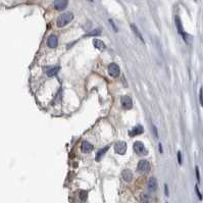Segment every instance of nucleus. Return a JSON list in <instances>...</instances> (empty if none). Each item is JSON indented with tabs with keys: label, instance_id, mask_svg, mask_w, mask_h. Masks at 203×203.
I'll use <instances>...</instances> for the list:
<instances>
[{
	"label": "nucleus",
	"instance_id": "cd10ccee",
	"mask_svg": "<svg viewBox=\"0 0 203 203\" xmlns=\"http://www.w3.org/2000/svg\"><path fill=\"white\" fill-rule=\"evenodd\" d=\"M195 1H197V0H195Z\"/></svg>",
	"mask_w": 203,
	"mask_h": 203
},
{
	"label": "nucleus",
	"instance_id": "6e6552de",
	"mask_svg": "<svg viewBox=\"0 0 203 203\" xmlns=\"http://www.w3.org/2000/svg\"><path fill=\"white\" fill-rule=\"evenodd\" d=\"M120 103H122V106L124 109H131L133 106L132 98L130 96H122V99H120Z\"/></svg>",
	"mask_w": 203,
	"mask_h": 203
},
{
	"label": "nucleus",
	"instance_id": "a878e982",
	"mask_svg": "<svg viewBox=\"0 0 203 203\" xmlns=\"http://www.w3.org/2000/svg\"><path fill=\"white\" fill-rule=\"evenodd\" d=\"M109 23L111 24V26H112V28H113V30H114V31H117V29H116V28L114 27V25H113V23H112V21H109Z\"/></svg>",
	"mask_w": 203,
	"mask_h": 203
},
{
	"label": "nucleus",
	"instance_id": "bb28decb",
	"mask_svg": "<svg viewBox=\"0 0 203 203\" xmlns=\"http://www.w3.org/2000/svg\"><path fill=\"white\" fill-rule=\"evenodd\" d=\"M165 194H166V196H168V185H165Z\"/></svg>",
	"mask_w": 203,
	"mask_h": 203
},
{
	"label": "nucleus",
	"instance_id": "393cba45",
	"mask_svg": "<svg viewBox=\"0 0 203 203\" xmlns=\"http://www.w3.org/2000/svg\"><path fill=\"white\" fill-rule=\"evenodd\" d=\"M152 129H153V134L155 137H158V134H157V129L155 128L154 126H152Z\"/></svg>",
	"mask_w": 203,
	"mask_h": 203
},
{
	"label": "nucleus",
	"instance_id": "f8f14e48",
	"mask_svg": "<svg viewBox=\"0 0 203 203\" xmlns=\"http://www.w3.org/2000/svg\"><path fill=\"white\" fill-rule=\"evenodd\" d=\"M81 150L84 153H89V152H91L93 150V146L88 141H83V143L81 145Z\"/></svg>",
	"mask_w": 203,
	"mask_h": 203
},
{
	"label": "nucleus",
	"instance_id": "20e7f679",
	"mask_svg": "<svg viewBox=\"0 0 203 203\" xmlns=\"http://www.w3.org/2000/svg\"><path fill=\"white\" fill-rule=\"evenodd\" d=\"M114 151H115V153L120 154V155H124L127 152L126 142H122V141L116 142V143L114 144Z\"/></svg>",
	"mask_w": 203,
	"mask_h": 203
},
{
	"label": "nucleus",
	"instance_id": "412c9836",
	"mask_svg": "<svg viewBox=\"0 0 203 203\" xmlns=\"http://www.w3.org/2000/svg\"><path fill=\"white\" fill-rule=\"evenodd\" d=\"M100 33H101V30H100V29H96V30H94V31L90 32V33L88 34V36H95V35H99Z\"/></svg>",
	"mask_w": 203,
	"mask_h": 203
},
{
	"label": "nucleus",
	"instance_id": "4be33fe9",
	"mask_svg": "<svg viewBox=\"0 0 203 203\" xmlns=\"http://www.w3.org/2000/svg\"><path fill=\"white\" fill-rule=\"evenodd\" d=\"M195 191H196V194L198 195V198H199V200H202V195H201L200 191H199V188H198V186H195Z\"/></svg>",
	"mask_w": 203,
	"mask_h": 203
},
{
	"label": "nucleus",
	"instance_id": "423d86ee",
	"mask_svg": "<svg viewBox=\"0 0 203 203\" xmlns=\"http://www.w3.org/2000/svg\"><path fill=\"white\" fill-rule=\"evenodd\" d=\"M108 73H109V75L111 76V77H118L120 73V66L116 63H114V62H112V63H110L109 66H108Z\"/></svg>",
	"mask_w": 203,
	"mask_h": 203
},
{
	"label": "nucleus",
	"instance_id": "4468645a",
	"mask_svg": "<svg viewBox=\"0 0 203 203\" xmlns=\"http://www.w3.org/2000/svg\"><path fill=\"white\" fill-rule=\"evenodd\" d=\"M122 179H124L126 182H131L133 179V174L130 170H122Z\"/></svg>",
	"mask_w": 203,
	"mask_h": 203
},
{
	"label": "nucleus",
	"instance_id": "aec40b11",
	"mask_svg": "<svg viewBox=\"0 0 203 203\" xmlns=\"http://www.w3.org/2000/svg\"><path fill=\"white\" fill-rule=\"evenodd\" d=\"M199 101H200L201 106L203 107V87L200 88V92H199Z\"/></svg>",
	"mask_w": 203,
	"mask_h": 203
},
{
	"label": "nucleus",
	"instance_id": "9b49d317",
	"mask_svg": "<svg viewBox=\"0 0 203 203\" xmlns=\"http://www.w3.org/2000/svg\"><path fill=\"white\" fill-rule=\"evenodd\" d=\"M58 44V39L55 35H50L47 39V45L50 48H55Z\"/></svg>",
	"mask_w": 203,
	"mask_h": 203
},
{
	"label": "nucleus",
	"instance_id": "6ab92c4d",
	"mask_svg": "<svg viewBox=\"0 0 203 203\" xmlns=\"http://www.w3.org/2000/svg\"><path fill=\"white\" fill-rule=\"evenodd\" d=\"M141 201H142V203H149V196L148 195H146V194H142L141 195Z\"/></svg>",
	"mask_w": 203,
	"mask_h": 203
},
{
	"label": "nucleus",
	"instance_id": "ddd939ff",
	"mask_svg": "<svg viewBox=\"0 0 203 203\" xmlns=\"http://www.w3.org/2000/svg\"><path fill=\"white\" fill-rule=\"evenodd\" d=\"M58 71H59V66H49V67H46L45 69L46 75L49 76V77L55 76L58 73Z\"/></svg>",
	"mask_w": 203,
	"mask_h": 203
},
{
	"label": "nucleus",
	"instance_id": "dca6fc26",
	"mask_svg": "<svg viewBox=\"0 0 203 203\" xmlns=\"http://www.w3.org/2000/svg\"><path fill=\"white\" fill-rule=\"evenodd\" d=\"M108 148H109V146H105V147H103L102 149H100L99 151L97 152V154H96V157H95L96 161H99V160L101 159L102 156L106 153V151H108Z\"/></svg>",
	"mask_w": 203,
	"mask_h": 203
},
{
	"label": "nucleus",
	"instance_id": "5701e85b",
	"mask_svg": "<svg viewBox=\"0 0 203 203\" xmlns=\"http://www.w3.org/2000/svg\"><path fill=\"white\" fill-rule=\"evenodd\" d=\"M195 172H196L197 181H198V183H200V174H199V168H198V166H196V168H195Z\"/></svg>",
	"mask_w": 203,
	"mask_h": 203
},
{
	"label": "nucleus",
	"instance_id": "2eb2a0df",
	"mask_svg": "<svg viewBox=\"0 0 203 203\" xmlns=\"http://www.w3.org/2000/svg\"><path fill=\"white\" fill-rule=\"evenodd\" d=\"M93 44H94V46H95V48L101 50V51H103L106 48V45L104 44V42L101 41V40H98V39L93 40Z\"/></svg>",
	"mask_w": 203,
	"mask_h": 203
},
{
	"label": "nucleus",
	"instance_id": "f257e3e1",
	"mask_svg": "<svg viewBox=\"0 0 203 203\" xmlns=\"http://www.w3.org/2000/svg\"><path fill=\"white\" fill-rule=\"evenodd\" d=\"M74 19V15L72 13H64L58 17L57 21H56V25L59 28H63L66 25H69Z\"/></svg>",
	"mask_w": 203,
	"mask_h": 203
},
{
	"label": "nucleus",
	"instance_id": "b1692460",
	"mask_svg": "<svg viewBox=\"0 0 203 203\" xmlns=\"http://www.w3.org/2000/svg\"><path fill=\"white\" fill-rule=\"evenodd\" d=\"M178 162H179V164H182V154H181V152L179 151L178 152Z\"/></svg>",
	"mask_w": 203,
	"mask_h": 203
},
{
	"label": "nucleus",
	"instance_id": "7ed1b4c3",
	"mask_svg": "<svg viewBox=\"0 0 203 203\" xmlns=\"http://www.w3.org/2000/svg\"><path fill=\"white\" fill-rule=\"evenodd\" d=\"M133 148H134L135 152H136L137 154H139V155H146V154L148 153V151L146 150L145 146H144V144L140 141L135 142Z\"/></svg>",
	"mask_w": 203,
	"mask_h": 203
},
{
	"label": "nucleus",
	"instance_id": "f3484780",
	"mask_svg": "<svg viewBox=\"0 0 203 203\" xmlns=\"http://www.w3.org/2000/svg\"><path fill=\"white\" fill-rule=\"evenodd\" d=\"M131 29H132V31L135 33V35L137 36V37L139 38L140 40H141L142 43H144V39H143V37H142L141 33H140V31H139V30H138V28L136 27V25H135V24H131Z\"/></svg>",
	"mask_w": 203,
	"mask_h": 203
},
{
	"label": "nucleus",
	"instance_id": "0eeeda50",
	"mask_svg": "<svg viewBox=\"0 0 203 203\" xmlns=\"http://www.w3.org/2000/svg\"><path fill=\"white\" fill-rule=\"evenodd\" d=\"M69 4V0H54L53 5L56 10H63Z\"/></svg>",
	"mask_w": 203,
	"mask_h": 203
},
{
	"label": "nucleus",
	"instance_id": "39448f33",
	"mask_svg": "<svg viewBox=\"0 0 203 203\" xmlns=\"http://www.w3.org/2000/svg\"><path fill=\"white\" fill-rule=\"evenodd\" d=\"M150 168H151V166H150L149 161L146 159L140 160L139 163H138V166H137V170L141 172H148L150 170Z\"/></svg>",
	"mask_w": 203,
	"mask_h": 203
},
{
	"label": "nucleus",
	"instance_id": "1a4fd4ad",
	"mask_svg": "<svg viewBox=\"0 0 203 203\" xmlns=\"http://www.w3.org/2000/svg\"><path fill=\"white\" fill-rule=\"evenodd\" d=\"M143 132H144L143 126H141V124H138V126H136L135 128H133L132 130L130 131V133H129V136H130V137H135V136H138V135L143 134Z\"/></svg>",
	"mask_w": 203,
	"mask_h": 203
},
{
	"label": "nucleus",
	"instance_id": "f03ea898",
	"mask_svg": "<svg viewBox=\"0 0 203 203\" xmlns=\"http://www.w3.org/2000/svg\"><path fill=\"white\" fill-rule=\"evenodd\" d=\"M174 23H176V27H177V29H178L179 34H180V35H182V37L184 38V40L186 41V43L188 44L190 36H188V35H187V33H185V32H184V30H183V26H182V22H181L180 17H179L178 15H176V17H174Z\"/></svg>",
	"mask_w": 203,
	"mask_h": 203
},
{
	"label": "nucleus",
	"instance_id": "a211bd4d",
	"mask_svg": "<svg viewBox=\"0 0 203 203\" xmlns=\"http://www.w3.org/2000/svg\"><path fill=\"white\" fill-rule=\"evenodd\" d=\"M87 197H88V193L86 191H81L80 192V199H81V201H86L87 200Z\"/></svg>",
	"mask_w": 203,
	"mask_h": 203
},
{
	"label": "nucleus",
	"instance_id": "9d476101",
	"mask_svg": "<svg viewBox=\"0 0 203 203\" xmlns=\"http://www.w3.org/2000/svg\"><path fill=\"white\" fill-rule=\"evenodd\" d=\"M147 188H148V191H149V192H152V193L155 192V191L157 190V180H156L154 177H152V178L149 179Z\"/></svg>",
	"mask_w": 203,
	"mask_h": 203
}]
</instances>
